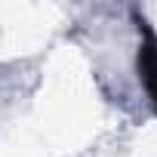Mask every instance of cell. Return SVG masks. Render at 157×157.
I'll use <instances>...</instances> for the list:
<instances>
[{
    "mask_svg": "<svg viewBox=\"0 0 157 157\" xmlns=\"http://www.w3.org/2000/svg\"><path fill=\"white\" fill-rule=\"evenodd\" d=\"M139 65H142V77H145V83H148V93H151V99L157 105V40L154 37H148Z\"/></svg>",
    "mask_w": 157,
    "mask_h": 157,
    "instance_id": "6da1fadb",
    "label": "cell"
}]
</instances>
